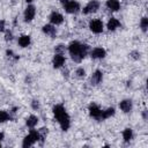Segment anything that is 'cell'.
<instances>
[{
	"instance_id": "obj_7",
	"label": "cell",
	"mask_w": 148,
	"mask_h": 148,
	"mask_svg": "<svg viewBox=\"0 0 148 148\" xmlns=\"http://www.w3.org/2000/svg\"><path fill=\"white\" fill-rule=\"evenodd\" d=\"M36 16V7L32 3H28V6L25 7L24 12H23V20L27 23H30Z\"/></svg>"
},
{
	"instance_id": "obj_30",
	"label": "cell",
	"mask_w": 148,
	"mask_h": 148,
	"mask_svg": "<svg viewBox=\"0 0 148 148\" xmlns=\"http://www.w3.org/2000/svg\"><path fill=\"white\" fill-rule=\"evenodd\" d=\"M5 30H6V21L0 20V32H5Z\"/></svg>"
},
{
	"instance_id": "obj_5",
	"label": "cell",
	"mask_w": 148,
	"mask_h": 148,
	"mask_svg": "<svg viewBox=\"0 0 148 148\" xmlns=\"http://www.w3.org/2000/svg\"><path fill=\"white\" fill-rule=\"evenodd\" d=\"M101 7V3L98 0H90L83 8H81V12L84 15H89V14H94L96 13Z\"/></svg>"
},
{
	"instance_id": "obj_26",
	"label": "cell",
	"mask_w": 148,
	"mask_h": 148,
	"mask_svg": "<svg viewBox=\"0 0 148 148\" xmlns=\"http://www.w3.org/2000/svg\"><path fill=\"white\" fill-rule=\"evenodd\" d=\"M13 38H14L13 31L6 29V30H5V40H6V42H10V40H13Z\"/></svg>"
},
{
	"instance_id": "obj_22",
	"label": "cell",
	"mask_w": 148,
	"mask_h": 148,
	"mask_svg": "<svg viewBox=\"0 0 148 148\" xmlns=\"http://www.w3.org/2000/svg\"><path fill=\"white\" fill-rule=\"evenodd\" d=\"M38 133H39V142L43 143L44 140L46 139L47 134H49V130H47V127H42L38 130Z\"/></svg>"
},
{
	"instance_id": "obj_24",
	"label": "cell",
	"mask_w": 148,
	"mask_h": 148,
	"mask_svg": "<svg viewBox=\"0 0 148 148\" xmlns=\"http://www.w3.org/2000/svg\"><path fill=\"white\" fill-rule=\"evenodd\" d=\"M75 76H76L77 79H83V77H86V69H84L83 67H77V68L75 69Z\"/></svg>"
},
{
	"instance_id": "obj_1",
	"label": "cell",
	"mask_w": 148,
	"mask_h": 148,
	"mask_svg": "<svg viewBox=\"0 0 148 148\" xmlns=\"http://www.w3.org/2000/svg\"><path fill=\"white\" fill-rule=\"evenodd\" d=\"M67 51L74 62H81L90 52V47L88 44H82L79 40H73L68 44Z\"/></svg>"
},
{
	"instance_id": "obj_11",
	"label": "cell",
	"mask_w": 148,
	"mask_h": 148,
	"mask_svg": "<svg viewBox=\"0 0 148 148\" xmlns=\"http://www.w3.org/2000/svg\"><path fill=\"white\" fill-rule=\"evenodd\" d=\"M89 53L92 59H104L106 56V50L102 46H97V47H94L92 50H90Z\"/></svg>"
},
{
	"instance_id": "obj_25",
	"label": "cell",
	"mask_w": 148,
	"mask_h": 148,
	"mask_svg": "<svg viewBox=\"0 0 148 148\" xmlns=\"http://www.w3.org/2000/svg\"><path fill=\"white\" fill-rule=\"evenodd\" d=\"M67 51V47L64 44H59L54 47V53H60V54H65V52Z\"/></svg>"
},
{
	"instance_id": "obj_21",
	"label": "cell",
	"mask_w": 148,
	"mask_h": 148,
	"mask_svg": "<svg viewBox=\"0 0 148 148\" xmlns=\"http://www.w3.org/2000/svg\"><path fill=\"white\" fill-rule=\"evenodd\" d=\"M10 119H12L10 112H8L6 110H0V123H7Z\"/></svg>"
},
{
	"instance_id": "obj_15",
	"label": "cell",
	"mask_w": 148,
	"mask_h": 148,
	"mask_svg": "<svg viewBox=\"0 0 148 148\" xmlns=\"http://www.w3.org/2000/svg\"><path fill=\"white\" fill-rule=\"evenodd\" d=\"M120 21L118 20V18H116V17H110L109 18V21H108V23H106V29L109 30V31H116L117 29H119L120 28Z\"/></svg>"
},
{
	"instance_id": "obj_10",
	"label": "cell",
	"mask_w": 148,
	"mask_h": 148,
	"mask_svg": "<svg viewBox=\"0 0 148 148\" xmlns=\"http://www.w3.org/2000/svg\"><path fill=\"white\" fill-rule=\"evenodd\" d=\"M49 21H50V23L51 24H53V25H60L62 22H64V15L61 14V13H59V12H52L50 15H49Z\"/></svg>"
},
{
	"instance_id": "obj_8",
	"label": "cell",
	"mask_w": 148,
	"mask_h": 148,
	"mask_svg": "<svg viewBox=\"0 0 148 148\" xmlns=\"http://www.w3.org/2000/svg\"><path fill=\"white\" fill-rule=\"evenodd\" d=\"M89 29H90V31L94 32V34H101V32H103V30H104V23H103L101 20H98V18L91 20V21L89 22Z\"/></svg>"
},
{
	"instance_id": "obj_29",
	"label": "cell",
	"mask_w": 148,
	"mask_h": 148,
	"mask_svg": "<svg viewBox=\"0 0 148 148\" xmlns=\"http://www.w3.org/2000/svg\"><path fill=\"white\" fill-rule=\"evenodd\" d=\"M130 57L136 60V59H139V58H140V52H139V51H132V52L130 53Z\"/></svg>"
},
{
	"instance_id": "obj_3",
	"label": "cell",
	"mask_w": 148,
	"mask_h": 148,
	"mask_svg": "<svg viewBox=\"0 0 148 148\" xmlns=\"http://www.w3.org/2000/svg\"><path fill=\"white\" fill-rule=\"evenodd\" d=\"M37 142H39V133H38V130L30 128V132L24 136V139L22 141V147L29 148V147H32Z\"/></svg>"
},
{
	"instance_id": "obj_19",
	"label": "cell",
	"mask_w": 148,
	"mask_h": 148,
	"mask_svg": "<svg viewBox=\"0 0 148 148\" xmlns=\"http://www.w3.org/2000/svg\"><path fill=\"white\" fill-rule=\"evenodd\" d=\"M121 135H123V140H124L125 142H130V141H132V139H133V136H134V133H133V130H132V128L127 127V128H125V130L123 131Z\"/></svg>"
},
{
	"instance_id": "obj_12",
	"label": "cell",
	"mask_w": 148,
	"mask_h": 148,
	"mask_svg": "<svg viewBox=\"0 0 148 148\" xmlns=\"http://www.w3.org/2000/svg\"><path fill=\"white\" fill-rule=\"evenodd\" d=\"M119 109L124 113H130L133 110V102L130 98H125L119 102Z\"/></svg>"
},
{
	"instance_id": "obj_33",
	"label": "cell",
	"mask_w": 148,
	"mask_h": 148,
	"mask_svg": "<svg viewBox=\"0 0 148 148\" xmlns=\"http://www.w3.org/2000/svg\"><path fill=\"white\" fill-rule=\"evenodd\" d=\"M0 147H1V141H0Z\"/></svg>"
},
{
	"instance_id": "obj_4",
	"label": "cell",
	"mask_w": 148,
	"mask_h": 148,
	"mask_svg": "<svg viewBox=\"0 0 148 148\" xmlns=\"http://www.w3.org/2000/svg\"><path fill=\"white\" fill-rule=\"evenodd\" d=\"M62 7L68 14H77L81 12V5L76 0H68L66 3L62 5Z\"/></svg>"
},
{
	"instance_id": "obj_6",
	"label": "cell",
	"mask_w": 148,
	"mask_h": 148,
	"mask_svg": "<svg viewBox=\"0 0 148 148\" xmlns=\"http://www.w3.org/2000/svg\"><path fill=\"white\" fill-rule=\"evenodd\" d=\"M88 111H89V116L98 121L102 120V109L98 104L96 103H90L88 106Z\"/></svg>"
},
{
	"instance_id": "obj_28",
	"label": "cell",
	"mask_w": 148,
	"mask_h": 148,
	"mask_svg": "<svg viewBox=\"0 0 148 148\" xmlns=\"http://www.w3.org/2000/svg\"><path fill=\"white\" fill-rule=\"evenodd\" d=\"M6 56H7L9 59H13V58H14V59H18V57H17V56L14 53V51H13V50H10V49L6 51Z\"/></svg>"
},
{
	"instance_id": "obj_2",
	"label": "cell",
	"mask_w": 148,
	"mask_h": 148,
	"mask_svg": "<svg viewBox=\"0 0 148 148\" xmlns=\"http://www.w3.org/2000/svg\"><path fill=\"white\" fill-rule=\"evenodd\" d=\"M53 116L56 118V120L59 123V126L62 131H68L71 127V117L67 113L65 106L62 104H56L52 109Z\"/></svg>"
},
{
	"instance_id": "obj_18",
	"label": "cell",
	"mask_w": 148,
	"mask_h": 148,
	"mask_svg": "<svg viewBox=\"0 0 148 148\" xmlns=\"http://www.w3.org/2000/svg\"><path fill=\"white\" fill-rule=\"evenodd\" d=\"M38 121H39V119H38L37 116H35V114H30V116L27 117V119H25V126L29 127V128H35V127L37 126Z\"/></svg>"
},
{
	"instance_id": "obj_16",
	"label": "cell",
	"mask_w": 148,
	"mask_h": 148,
	"mask_svg": "<svg viewBox=\"0 0 148 148\" xmlns=\"http://www.w3.org/2000/svg\"><path fill=\"white\" fill-rule=\"evenodd\" d=\"M17 44H18L20 47L25 49V47L30 46V44H31V37L29 35H21L18 37V39H17Z\"/></svg>"
},
{
	"instance_id": "obj_23",
	"label": "cell",
	"mask_w": 148,
	"mask_h": 148,
	"mask_svg": "<svg viewBox=\"0 0 148 148\" xmlns=\"http://www.w3.org/2000/svg\"><path fill=\"white\" fill-rule=\"evenodd\" d=\"M139 25H140V29H141L142 32H147V30H148V17L147 16H143L140 20Z\"/></svg>"
},
{
	"instance_id": "obj_17",
	"label": "cell",
	"mask_w": 148,
	"mask_h": 148,
	"mask_svg": "<svg viewBox=\"0 0 148 148\" xmlns=\"http://www.w3.org/2000/svg\"><path fill=\"white\" fill-rule=\"evenodd\" d=\"M105 6H106V8L110 12H118L120 9V2H119V0H106Z\"/></svg>"
},
{
	"instance_id": "obj_20",
	"label": "cell",
	"mask_w": 148,
	"mask_h": 148,
	"mask_svg": "<svg viewBox=\"0 0 148 148\" xmlns=\"http://www.w3.org/2000/svg\"><path fill=\"white\" fill-rule=\"evenodd\" d=\"M114 113H116V110L112 106H110L105 110H102V120H105V119H109V118L113 117Z\"/></svg>"
},
{
	"instance_id": "obj_9",
	"label": "cell",
	"mask_w": 148,
	"mask_h": 148,
	"mask_svg": "<svg viewBox=\"0 0 148 148\" xmlns=\"http://www.w3.org/2000/svg\"><path fill=\"white\" fill-rule=\"evenodd\" d=\"M66 64V58L64 54H60V53H54L53 58H52V66L53 68L56 69H59L61 67H64Z\"/></svg>"
},
{
	"instance_id": "obj_32",
	"label": "cell",
	"mask_w": 148,
	"mask_h": 148,
	"mask_svg": "<svg viewBox=\"0 0 148 148\" xmlns=\"http://www.w3.org/2000/svg\"><path fill=\"white\" fill-rule=\"evenodd\" d=\"M24 1H25L27 3H32V2L35 1V0H24Z\"/></svg>"
},
{
	"instance_id": "obj_14",
	"label": "cell",
	"mask_w": 148,
	"mask_h": 148,
	"mask_svg": "<svg viewBox=\"0 0 148 148\" xmlns=\"http://www.w3.org/2000/svg\"><path fill=\"white\" fill-rule=\"evenodd\" d=\"M102 81H103V72L101 69H96L90 76V83L92 86H98L99 83H102Z\"/></svg>"
},
{
	"instance_id": "obj_27",
	"label": "cell",
	"mask_w": 148,
	"mask_h": 148,
	"mask_svg": "<svg viewBox=\"0 0 148 148\" xmlns=\"http://www.w3.org/2000/svg\"><path fill=\"white\" fill-rule=\"evenodd\" d=\"M39 108H40L39 101H38V99H32V101H31V109L35 110V111H37Z\"/></svg>"
},
{
	"instance_id": "obj_13",
	"label": "cell",
	"mask_w": 148,
	"mask_h": 148,
	"mask_svg": "<svg viewBox=\"0 0 148 148\" xmlns=\"http://www.w3.org/2000/svg\"><path fill=\"white\" fill-rule=\"evenodd\" d=\"M42 31H43L44 35H46V36H49L51 38H54L57 36V28H56V25H53L51 23L44 24L42 27Z\"/></svg>"
},
{
	"instance_id": "obj_31",
	"label": "cell",
	"mask_w": 148,
	"mask_h": 148,
	"mask_svg": "<svg viewBox=\"0 0 148 148\" xmlns=\"http://www.w3.org/2000/svg\"><path fill=\"white\" fill-rule=\"evenodd\" d=\"M142 118H143L145 120H147V118H148V116H147V110H143V111H142Z\"/></svg>"
}]
</instances>
